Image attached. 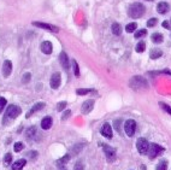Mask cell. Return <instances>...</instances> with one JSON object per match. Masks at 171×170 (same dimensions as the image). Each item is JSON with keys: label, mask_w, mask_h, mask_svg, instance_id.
Wrapping results in <instances>:
<instances>
[{"label": "cell", "mask_w": 171, "mask_h": 170, "mask_svg": "<svg viewBox=\"0 0 171 170\" xmlns=\"http://www.w3.org/2000/svg\"><path fill=\"white\" fill-rule=\"evenodd\" d=\"M33 24H34L35 27H39V28H42V29L51 30V32H53V33H58V32H59V29H58L57 27L52 26V24H46V23H42V22H34Z\"/></svg>", "instance_id": "30bf717a"}, {"label": "cell", "mask_w": 171, "mask_h": 170, "mask_svg": "<svg viewBox=\"0 0 171 170\" xmlns=\"http://www.w3.org/2000/svg\"><path fill=\"white\" fill-rule=\"evenodd\" d=\"M29 80H30V74H29V72H26L24 76H23L22 82H23V83H27V82H29Z\"/></svg>", "instance_id": "ab89813d"}, {"label": "cell", "mask_w": 171, "mask_h": 170, "mask_svg": "<svg viewBox=\"0 0 171 170\" xmlns=\"http://www.w3.org/2000/svg\"><path fill=\"white\" fill-rule=\"evenodd\" d=\"M66 104H68L66 102H60V103L57 105V111H58V112H62V111L66 108Z\"/></svg>", "instance_id": "1f68e13d"}, {"label": "cell", "mask_w": 171, "mask_h": 170, "mask_svg": "<svg viewBox=\"0 0 171 170\" xmlns=\"http://www.w3.org/2000/svg\"><path fill=\"white\" fill-rule=\"evenodd\" d=\"M62 83V76L59 72H54L52 76H51V80H50V86L52 90H58L59 86Z\"/></svg>", "instance_id": "ba28073f"}, {"label": "cell", "mask_w": 171, "mask_h": 170, "mask_svg": "<svg viewBox=\"0 0 171 170\" xmlns=\"http://www.w3.org/2000/svg\"><path fill=\"white\" fill-rule=\"evenodd\" d=\"M121 120H117V121H115V128H116V130L117 132H119V133H122L121 132V128H119V126H121Z\"/></svg>", "instance_id": "60d3db41"}, {"label": "cell", "mask_w": 171, "mask_h": 170, "mask_svg": "<svg viewBox=\"0 0 171 170\" xmlns=\"http://www.w3.org/2000/svg\"><path fill=\"white\" fill-rule=\"evenodd\" d=\"M60 170H68V169H66V168H62Z\"/></svg>", "instance_id": "7bdbcfd3"}, {"label": "cell", "mask_w": 171, "mask_h": 170, "mask_svg": "<svg viewBox=\"0 0 171 170\" xmlns=\"http://www.w3.org/2000/svg\"><path fill=\"white\" fill-rule=\"evenodd\" d=\"M157 23H158V20H157V18H149V20L147 21V26H148V27H154Z\"/></svg>", "instance_id": "e575fe53"}, {"label": "cell", "mask_w": 171, "mask_h": 170, "mask_svg": "<svg viewBox=\"0 0 171 170\" xmlns=\"http://www.w3.org/2000/svg\"><path fill=\"white\" fill-rule=\"evenodd\" d=\"M26 163H27V160H26V159H18L16 163H14V165H12V170H21V169L26 165Z\"/></svg>", "instance_id": "44dd1931"}, {"label": "cell", "mask_w": 171, "mask_h": 170, "mask_svg": "<svg viewBox=\"0 0 171 170\" xmlns=\"http://www.w3.org/2000/svg\"><path fill=\"white\" fill-rule=\"evenodd\" d=\"M163 27H164L165 29H170V26H169V22H167V21H164V22H163Z\"/></svg>", "instance_id": "b9f144b4"}, {"label": "cell", "mask_w": 171, "mask_h": 170, "mask_svg": "<svg viewBox=\"0 0 171 170\" xmlns=\"http://www.w3.org/2000/svg\"><path fill=\"white\" fill-rule=\"evenodd\" d=\"M23 148H24V145H23L22 142H16V144H15V146H14L15 152H21Z\"/></svg>", "instance_id": "4dcf8cb0"}, {"label": "cell", "mask_w": 171, "mask_h": 170, "mask_svg": "<svg viewBox=\"0 0 171 170\" xmlns=\"http://www.w3.org/2000/svg\"><path fill=\"white\" fill-rule=\"evenodd\" d=\"M147 2H153V0H147Z\"/></svg>", "instance_id": "ee69618b"}, {"label": "cell", "mask_w": 171, "mask_h": 170, "mask_svg": "<svg viewBox=\"0 0 171 170\" xmlns=\"http://www.w3.org/2000/svg\"><path fill=\"white\" fill-rule=\"evenodd\" d=\"M74 170H84V165L82 162H76V164L74 165Z\"/></svg>", "instance_id": "836d02e7"}, {"label": "cell", "mask_w": 171, "mask_h": 170, "mask_svg": "<svg viewBox=\"0 0 171 170\" xmlns=\"http://www.w3.org/2000/svg\"><path fill=\"white\" fill-rule=\"evenodd\" d=\"M135 129H136V122H135L134 120H128V121L124 123V132H125V134H127L129 138L134 136Z\"/></svg>", "instance_id": "8992f818"}, {"label": "cell", "mask_w": 171, "mask_h": 170, "mask_svg": "<svg viewBox=\"0 0 171 170\" xmlns=\"http://www.w3.org/2000/svg\"><path fill=\"white\" fill-rule=\"evenodd\" d=\"M59 62H60V64H62V66L64 68V69H69L70 68V64H69V58H68V54L65 53V52H62L60 53V56H59Z\"/></svg>", "instance_id": "5bb4252c"}, {"label": "cell", "mask_w": 171, "mask_h": 170, "mask_svg": "<svg viewBox=\"0 0 171 170\" xmlns=\"http://www.w3.org/2000/svg\"><path fill=\"white\" fill-rule=\"evenodd\" d=\"M136 148H137V151H139L140 154H147L148 148H149V144H148V141L146 139L140 138L136 141Z\"/></svg>", "instance_id": "277c9868"}, {"label": "cell", "mask_w": 171, "mask_h": 170, "mask_svg": "<svg viewBox=\"0 0 171 170\" xmlns=\"http://www.w3.org/2000/svg\"><path fill=\"white\" fill-rule=\"evenodd\" d=\"M146 50V44L145 42H139L137 45H136V47H135V51L137 52V53H141V52H143Z\"/></svg>", "instance_id": "4316f807"}, {"label": "cell", "mask_w": 171, "mask_h": 170, "mask_svg": "<svg viewBox=\"0 0 171 170\" xmlns=\"http://www.w3.org/2000/svg\"><path fill=\"white\" fill-rule=\"evenodd\" d=\"M6 99L4 98V97H0V112H2L3 110H4V108L6 106Z\"/></svg>", "instance_id": "d6a6232c"}, {"label": "cell", "mask_w": 171, "mask_h": 170, "mask_svg": "<svg viewBox=\"0 0 171 170\" xmlns=\"http://www.w3.org/2000/svg\"><path fill=\"white\" fill-rule=\"evenodd\" d=\"M83 146H84V144H80V145L75 146V147L72 148V151H74L75 153H78V152H80V150H82V148H83Z\"/></svg>", "instance_id": "f35d334b"}, {"label": "cell", "mask_w": 171, "mask_h": 170, "mask_svg": "<svg viewBox=\"0 0 171 170\" xmlns=\"http://www.w3.org/2000/svg\"><path fill=\"white\" fill-rule=\"evenodd\" d=\"M155 170H167V160H166V159H161V160L157 164Z\"/></svg>", "instance_id": "603a6c76"}, {"label": "cell", "mask_w": 171, "mask_h": 170, "mask_svg": "<svg viewBox=\"0 0 171 170\" xmlns=\"http://www.w3.org/2000/svg\"><path fill=\"white\" fill-rule=\"evenodd\" d=\"M45 108V103H42V102H40V103H36L33 108H32V110H30V112L29 114H27V118L28 117H30L34 112H36V111H40V110H42Z\"/></svg>", "instance_id": "ac0fdd59"}, {"label": "cell", "mask_w": 171, "mask_h": 170, "mask_svg": "<svg viewBox=\"0 0 171 170\" xmlns=\"http://www.w3.org/2000/svg\"><path fill=\"white\" fill-rule=\"evenodd\" d=\"M26 136H27V139H29V140H35V138L38 136V129H36V127L33 126V127L28 128V130H27V133H26Z\"/></svg>", "instance_id": "9a60e30c"}, {"label": "cell", "mask_w": 171, "mask_h": 170, "mask_svg": "<svg viewBox=\"0 0 171 170\" xmlns=\"http://www.w3.org/2000/svg\"><path fill=\"white\" fill-rule=\"evenodd\" d=\"M111 30H112V33H113L115 35H117V36L122 34V27H121V24H118V23H113L112 27H111Z\"/></svg>", "instance_id": "7402d4cb"}, {"label": "cell", "mask_w": 171, "mask_h": 170, "mask_svg": "<svg viewBox=\"0 0 171 170\" xmlns=\"http://www.w3.org/2000/svg\"><path fill=\"white\" fill-rule=\"evenodd\" d=\"M21 115V108H18L17 105H9V108L6 109V112L4 114L3 117V124L8 126L10 123V121L17 118Z\"/></svg>", "instance_id": "6da1fadb"}, {"label": "cell", "mask_w": 171, "mask_h": 170, "mask_svg": "<svg viewBox=\"0 0 171 170\" xmlns=\"http://www.w3.org/2000/svg\"><path fill=\"white\" fill-rule=\"evenodd\" d=\"M161 54H163V51H161L160 48H153V50H151V52H149V57H151L152 59H158V58L161 57Z\"/></svg>", "instance_id": "d6986e66"}, {"label": "cell", "mask_w": 171, "mask_h": 170, "mask_svg": "<svg viewBox=\"0 0 171 170\" xmlns=\"http://www.w3.org/2000/svg\"><path fill=\"white\" fill-rule=\"evenodd\" d=\"M147 34V30L146 29H140V30H137L136 33H135V38L136 39H140V38H142V36H145Z\"/></svg>", "instance_id": "f546056e"}, {"label": "cell", "mask_w": 171, "mask_h": 170, "mask_svg": "<svg viewBox=\"0 0 171 170\" xmlns=\"http://www.w3.org/2000/svg\"><path fill=\"white\" fill-rule=\"evenodd\" d=\"M130 87L135 91H141L143 88L146 90L148 87V84H147L146 78H143L142 76H134L130 80Z\"/></svg>", "instance_id": "3957f363"}, {"label": "cell", "mask_w": 171, "mask_h": 170, "mask_svg": "<svg viewBox=\"0 0 171 170\" xmlns=\"http://www.w3.org/2000/svg\"><path fill=\"white\" fill-rule=\"evenodd\" d=\"M93 109H94V100H86V102L82 104V106H81V111H82V114H84V115L89 114Z\"/></svg>", "instance_id": "9c48e42d"}, {"label": "cell", "mask_w": 171, "mask_h": 170, "mask_svg": "<svg viewBox=\"0 0 171 170\" xmlns=\"http://www.w3.org/2000/svg\"><path fill=\"white\" fill-rule=\"evenodd\" d=\"M12 72V63L10 60H5L3 64V75L4 77H9Z\"/></svg>", "instance_id": "7c38bea8"}, {"label": "cell", "mask_w": 171, "mask_h": 170, "mask_svg": "<svg viewBox=\"0 0 171 170\" xmlns=\"http://www.w3.org/2000/svg\"><path fill=\"white\" fill-rule=\"evenodd\" d=\"M40 48H41V51H42L45 54H51V53H52V51H53L52 44H51L50 41H44V42L41 44Z\"/></svg>", "instance_id": "4fadbf2b"}, {"label": "cell", "mask_w": 171, "mask_h": 170, "mask_svg": "<svg viewBox=\"0 0 171 170\" xmlns=\"http://www.w3.org/2000/svg\"><path fill=\"white\" fill-rule=\"evenodd\" d=\"M145 11H146V9H145V6H143L142 4H140V3H134V4H131V5L129 6V9H128V15H129V17H131V18H140V17L145 14Z\"/></svg>", "instance_id": "7a4b0ae2"}, {"label": "cell", "mask_w": 171, "mask_h": 170, "mask_svg": "<svg viewBox=\"0 0 171 170\" xmlns=\"http://www.w3.org/2000/svg\"><path fill=\"white\" fill-rule=\"evenodd\" d=\"M92 92H94V90H92V88H80V90L76 91V93L78 96H86V94L92 93Z\"/></svg>", "instance_id": "d4e9b609"}, {"label": "cell", "mask_w": 171, "mask_h": 170, "mask_svg": "<svg viewBox=\"0 0 171 170\" xmlns=\"http://www.w3.org/2000/svg\"><path fill=\"white\" fill-rule=\"evenodd\" d=\"M103 148H104L105 156L107 158V162L112 163L116 159V150L113 147H111L110 145H103Z\"/></svg>", "instance_id": "52a82bcc"}, {"label": "cell", "mask_w": 171, "mask_h": 170, "mask_svg": "<svg viewBox=\"0 0 171 170\" xmlns=\"http://www.w3.org/2000/svg\"><path fill=\"white\" fill-rule=\"evenodd\" d=\"M137 28V24L136 23H129L127 27H125V32L127 33H134Z\"/></svg>", "instance_id": "484cf974"}, {"label": "cell", "mask_w": 171, "mask_h": 170, "mask_svg": "<svg viewBox=\"0 0 171 170\" xmlns=\"http://www.w3.org/2000/svg\"><path fill=\"white\" fill-rule=\"evenodd\" d=\"M52 123H53L52 117L46 116V117H45V118L41 121V128H42L44 130H47V129H50V128L52 127Z\"/></svg>", "instance_id": "2e32d148"}, {"label": "cell", "mask_w": 171, "mask_h": 170, "mask_svg": "<svg viewBox=\"0 0 171 170\" xmlns=\"http://www.w3.org/2000/svg\"><path fill=\"white\" fill-rule=\"evenodd\" d=\"M69 160H70V156H69V154H65V156L62 157L59 160H57V166L62 169V168H64V165H65Z\"/></svg>", "instance_id": "ffe728a7"}, {"label": "cell", "mask_w": 171, "mask_h": 170, "mask_svg": "<svg viewBox=\"0 0 171 170\" xmlns=\"http://www.w3.org/2000/svg\"><path fill=\"white\" fill-rule=\"evenodd\" d=\"M11 160H12V154L11 153H6L5 157H4V165L11 164Z\"/></svg>", "instance_id": "f1b7e54d"}, {"label": "cell", "mask_w": 171, "mask_h": 170, "mask_svg": "<svg viewBox=\"0 0 171 170\" xmlns=\"http://www.w3.org/2000/svg\"><path fill=\"white\" fill-rule=\"evenodd\" d=\"M70 115H71V111H70V110H66V111H64V114H63V116H62V121H65V120H68V118L70 117Z\"/></svg>", "instance_id": "74e56055"}, {"label": "cell", "mask_w": 171, "mask_h": 170, "mask_svg": "<svg viewBox=\"0 0 171 170\" xmlns=\"http://www.w3.org/2000/svg\"><path fill=\"white\" fill-rule=\"evenodd\" d=\"M161 152H164V148H163L161 146H159V145H157V144H151L147 154H148L149 159H154V158H155L158 154H160Z\"/></svg>", "instance_id": "5b68a950"}, {"label": "cell", "mask_w": 171, "mask_h": 170, "mask_svg": "<svg viewBox=\"0 0 171 170\" xmlns=\"http://www.w3.org/2000/svg\"><path fill=\"white\" fill-rule=\"evenodd\" d=\"M152 41L154 42V44H160V42H163V35L161 34H159V33H155V34H153L152 35Z\"/></svg>", "instance_id": "cb8c5ba5"}, {"label": "cell", "mask_w": 171, "mask_h": 170, "mask_svg": "<svg viewBox=\"0 0 171 170\" xmlns=\"http://www.w3.org/2000/svg\"><path fill=\"white\" fill-rule=\"evenodd\" d=\"M100 132H101V135H103V136H105V138H107V139H111V138H112V128H111V126H110L109 123H104L103 127H101V129H100Z\"/></svg>", "instance_id": "8fae6325"}, {"label": "cell", "mask_w": 171, "mask_h": 170, "mask_svg": "<svg viewBox=\"0 0 171 170\" xmlns=\"http://www.w3.org/2000/svg\"><path fill=\"white\" fill-rule=\"evenodd\" d=\"M36 157H38V152H36V151H30V152H28V158H29V159L34 160Z\"/></svg>", "instance_id": "8d00e7d4"}, {"label": "cell", "mask_w": 171, "mask_h": 170, "mask_svg": "<svg viewBox=\"0 0 171 170\" xmlns=\"http://www.w3.org/2000/svg\"><path fill=\"white\" fill-rule=\"evenodd\" d=\"M157 11H158V14H160V15L166 14V12L169 11V4H167V3H164V2L159 3L158 6H157Z\"/></svg>", "instance_id": "e0dca14e"}, {"label": "cell", "mask_w": 171, "mask_h": 170, "mask_svg": "<svg viewBox=\"0 0 171 170\" xmlns=\"http://www.w3.org/2000/svg\"><path fill=\"white\" fill-rule=\"evenodd\" d=\"M72 66H74V74H75V76L78 77L80 76V68H78V64H77V62L75 59L72 60Z\"/></svg>", "instance_id": "83f0119b"}, {"label": "cell", "mask_w": 171, "mask_h": 170, "mask_svg": "<svg viewBox=\"0 0 171 170\" xmlns=\"http://www.w3.org/2000/svg\"><path fill=\"white\" fill-rule=\"evenodd\" d=\"M159 105H160V108L161 109H164L169 115H171V108L169 106V105H166V104H163V103H159Z\"/></svg>", "instance_id": "d590c367"}]
</instances>
